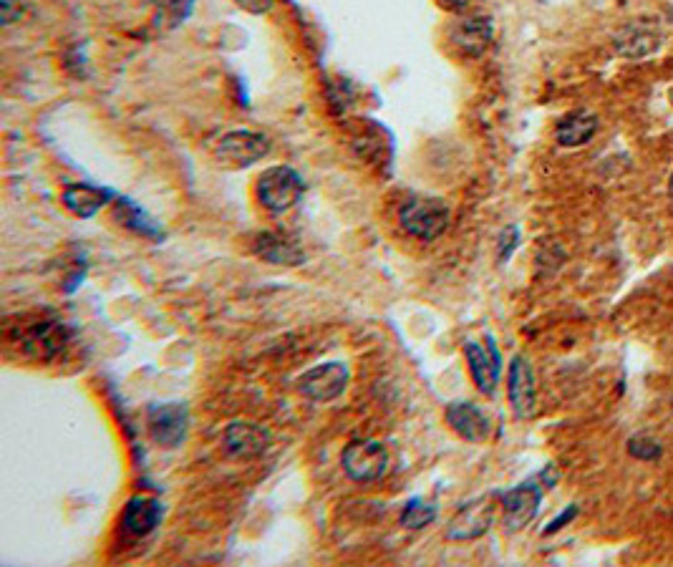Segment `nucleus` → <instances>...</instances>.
Returning <instances> with one entry per match:
<instances>
[{"label":"nucleus","mask_w":673,"mask_h":567,"mask_svg":"<svg viewBox=\"0 0 673 567\" xmlns=\"http://www.w3.org/2000/svg\"><path fill=\"white\" fill-rule=\"evenodd\" d=\"M661 46V33L653 23L646 21H633L628 26H623L621 31L613 36V48H616L618 56L631 58V61H641V58L651 56Z\"/></svg>","instance_id":"13"},{"label":"nucleus","mask_w":673,"mask_h":567,"mask_svg":"<svg viewBox=\"0 0 673 567\" xmlns=\"http://www.w3.org/2000/svg\"><path fill=\"white\" fill-rule=\"evenodd\" d=\"M507 394H510L512 411L517 419H530L537 406L535 373H532L530 361L525 356H515L510 363V378H507Z\"/></svg>","instance_id":"11"},{"label":"nucleus","mask_w":673,"mask_h":567,"mask_svg":"<svg viewBox=\"0 0 673 567\" xmlns=\"http://www.w3.org/2000/svg\"><path fill=\"white\" fill-rule=\"evenodd\" d=\"M447 421L462 439L472 441V444H482L489 439L492 431V421L489 416L479 409L472 401H454L447 406Z\"/></svg>","instance_id":"14"},{"label":"nucleus","mask_w":673,"mask_h":567,"mask_svg":"<svg viewBox=\"0 0 673 567\" xmlns=\"http://www.w3.org/2000/svg\"><path fill=\"white\" fill-rule=\"evenodd\" d=\"M671 21H673V8H671Z\"/></svg>","instance_id":"29"},{"label":"nucleus","mask_w":673,"mask_h":567,"mask_svg":"<svg viewBox=\"0 0 673 567\" xmlns=\"http://www.w3.org/2000/svg\"><path fill=\"white\" fill-rule=\"evenodd\" d=\"M268 152L270 142L265 134L250 132V129H237V132H227L217 142L215 157L220 162L230 164V167H250V164L268 157Z\"/></svg>","instance_id":"8"},{"label":"nucleus","mask_w":673,"mask_h":567,"mask_svg":"<svg viewBox=\"0 0 673 567\" xmlns=\"http://www.w3.org/2000/svg\"><path fill=\"white\" fill-rule=\"evenodd\" d=\"M147 426L154 444H159L164 449H177L187 439L190 411H187L185 404L152 406L147 416Z\"/></svg>","instance_id":"7"},{"label":"nucleus","mask_w":673,"mask_h":567,"mask_svg":"<svg viewBox=\"0 0 673 567\" xmlns=\"http://www.w3.org/2000/svg\"><path fill=\"white\" fill-rule=\"evenodd\" d=\"M348 381H351V371L346 363L331 361L305 371L298 378V391L316 404H328L348 389Z\"/></svg>","instance_id":"5"},{"label":"nucleus","mask_w":673,"mask_h":567,"mask_svg":"<svg viewBox=\"0 0 673 567\" xmlns=\"http://www.w3.org/2000/svg\"><path fill=\"white\" fill-rule=\"evenodd\" d=\"M444 8H449V11H464V8L472 3V0H439Z\"/></svg>","instance_id":"26"},{"label":"nucleus","mask_w":673,"mask_h":567,"mask_svg":"<svg viewBox=\"0 0 673 567\" xmlns=\"http://www.w3.org/2000/svg\"><path fill=\"white\" fill-rule=\"evenodd\" d=\"M270 431L253 421H232L222 434L225 452L235 459H255L270 447Z\"/></svg>","instance_id":"10"},{"label":"nucleus","mask_w":673,"mask_h":567,"mask_svg":"<svg viewBox=\"0 0 673 567\" xmlns=\"http://www.w3.org/2000/svg\"><path fill=\"white\" fill-rule=\"evenodd\" d=\"M434 520H437V507L419 497L409 499V504H406L404 512H401V525H404L406 530H424V527L432 525Z\"/></svg>","instance_id":"21"},{"label":"nucleus","mask_w":673,"mask_h":567,"mask_svg":"<svg viewBox=\"0 0 673 567\" xmlns=\"http://www.w3.org/2000/svg\"><path fill=\"white\" fill-rule=\"evenodd\" d=\"M540 504L542 487L537 484V479L517 484L515 489L505 492V497H502V527H505L507 535L525 530L540 512Z\"/></svg>","instance_id":"6"},{"label":"nucleus","mask_w":673,"mask_h":567,"mask_svg":"<svg viewBox=\"0 0 673 567\" xmlns=\"http://www.w3.org/2000/svg\"><path fill=\"white\" fill-rule=\"evenodd\" d=\"M492 36H495V31H492V21L482 16L464 18V21L454 23V28H452L454 46H457L462 53H467V56H474V58L482 56V53L487 51L489 43H492Z\"/></svg>","instance_id":"16"},{"label":"nucleus","mask_w":673,"mask_h":567,"mask_svg":"<svg viewBox=\"0 0 673 567\" xmlns=\"http://www.w3.org/2000/svg\"><path fill=\"white\" fill-rule=\"evenodd\" d=\"M343 472L353 479V482L369 484L379 482L389 474V452L381 441L376 439H356L343 449Z\"/></svg>","instance_id":"1"},{"label":"nucleus","mask_w":673,"mask_h":567,"mask_svg":"<svg viewBox=\"0 0 673 567\" xmlns=\"http://www.w3.org/2000/svg\"><path fill=\"white\" fill-rule=\"evenodd\" d=\"M111 197H114L111 189L94 187V184H69V187L64 189L66 210L74 212V215L81 217V220L94 217L96 212H99L101 207L111 200Z\"/></svg>","instance_id":"17"},{"label":"nucleus","mask_w":673,"mask_h":567,"mask_svg":"<svg viewBox=\"0 0 673 567\" xmlns=\"http://www.w3.org/2000/svg\"><path fill=\"white\" fill-rule=\"evenodd\" d=\"M116 217H119L124 225L132 227L134 232H139V235H144V237H159V235H162V232H159V227L154 225V222L149 220V217L144 215V212L139 210V207L134 205L132 200L116 202Z\"/></svg>","instance_id":"20"},{"label":"nucleus","mask_w":673,"mask_h":567,"mask_svg":"<svg viewBox=\"0 0 673 567\" xmlns=\"http://www.w3.org/2000/svg\"><path fill=\"white\" fill-rule=\"evenodd\" d=\"M628 454L641 462H658L663 457V447L653 436L636 434L633 439H628Z\"/></svg>","instance_id":"22"},{"label":"nucleus","mask_w":673,"mask_h":567,"mask_svg":"<svg viewBox=\"0 0 673 567\" xmlns=\"http://www.w3.org/2000/svg\"><path fill=\"white\" fill-rule=\"evenodd\" d=\"M668 195H671V200H673V172H671V179H668Z\"/></svg>","instance_id":"27"},{"label":"nucleus","mask_w":673,"mask_h":567,"mask_svg":"<svg viewBox=\"0 0 673 567\" xmlns=\"http://www.w3.org/2000/svg\"><path fill=\"white\" fill-rule=\"evenodd\" d=\"M517 242H520V230H517V227H507L500 237V260L510 258L512 250L517 247Z\"/></svg>","instance_id":"23"},{"label":"nucleus","mask_w":673,"mask_h":567,"mask_svg":"<svg viewBox=\"0 0 673 567\" xmlns=\"http://www.w3.org/2000/svg\"><path fill=\"white\" fill-rule=\"evenodd\" d=\"M162 502L147 494H137L127 502L124 507V515H121V525L129 535L134 537H147L157 530V525L162 522Z\"/></svg>","instance_id":"15"},{"label":"nucleus","mask_w":673,"mask_h":567,"mask_svg":"<svg viewBox=\"0 0 673 567\" xmlns=\"http://www.w3.org/2000/svg\"><path fill=\"white\" fill-rule=\"evenodd\" d=\"M258 255L263 260L273 265H298L303 263V252L295 247V242H288L283 235H275V232H265L258 237V245H255Z\"/></svg>","instance_id":"19"},{"label":"nucleus","mask_w":673,"mask_h":567,"mask_svg":"<svg viewBox=\"0 0 673 567\" xmlns=\"http://www.w3.org/2000/svg\"><path fill=\"white\" fill-rule=\"evenodd\" d=\"M495 520V507L487 497H479L474 502L464 504L462 510L452 517L447 527L449 540H477L492 527Z\"/></svg>","instance_id":"12"},{"label":"nucleus","mask_w":673,"mask_h":567,"mask_svg":"<svg viewBox=\"0 0 673 567\" xmlns=\"http://www.w3.org/2000/svg\"><path fill=\"white\" fill-rule=\"evenodd\" d=\"M671 104H673V89H671Z\"/></svg>","instance_id":"28"},{"label":"nucleus","mask_w":673,"mask_h":567,"mask_svg":"<svg viewBox=\"0 0 673 567\" xmlns=\"http://www.w3.org/2000/svg\"><path fill=\"white\" fill-rule=\"evenodd\" d=\"M598 132V116L588 109H578L573 114L565 116L563 121H558V129H555V139H558L560 147H583Z\"/></svg>","instance_id":"18"},{"label":"nucleus","mask_w":673,"mask_h":567,"mask_svg":"<svg viewBox=\"0 0 673 567\" xmlns=\"http://www.w3.org/2000/svg\"><path fill=\"white\" fill-rule=\"evenodd\" d=\"M235 3L242 11L253 13V16H263V13H268L273 8L275 0H235Z\"/></svg>","instance_id":"25"},{"label":"nucleus","mask_w":673,"mask_h":567,"mask_svg":"<svg viewBox=\"0 0 673 567\" xmlns=\"http://www.w3.org/2000/svg\"><path fill=\"white\" fill-rule=\"evenodd\" d=\"M464 356H467L469 373H472L477 389L487 396L495 394L502 373V356L500 351H497L495 341L487 338L484 346H479V343L474 341H467L464 343Z\"/></svg>","instance_id":"9"},{"label":"nucleus","mask_w":673,"mask_h":567,"mask_svg":"<svg viewBox=\"0 0 673 567\" xmlns=\"http://www.w3.org/2000/svg\"><path fill=\"white\" fill-rule=\"evenodd\" d=\"M18 348L31 361H53L64 353L69 343V328L61 321H36L18 331Z\"/></svg>","instance_id":"4"},{"label":"nucleus","mask_w":673,"mask_h":567,"mask_svg":"<svg viewBox=\"0 0 673 567\" xmlns=\"http://www.w3.org/2000/svg\"><path fill=\"white\" fill-rule=\"evenodd\" d=\"M575 515H578V507H575V504H573V507H568V510H565L563 515L555 517V520L550 522V525H547L545 530H542V535H555V532H560L565 525H568V522L575 520Z\"/></svg>","instance_id":"24"},{"label":"nucleus","mask_w":673,"mask_h":567,"mask_svg":"<svg viewBox=\"0 0 673 567\" xmlns=\"http://www.w3.org/2000/svg\"><path fill=\"white\" fill-rule=\"evenodd\" d=\"M401 227L421 242H434L449 227V207L439 197H419L401 210Z\"/></svg>","instance_id":"2"},{"label":"nucleus","mask_w":673,"mask_h":567,"mask_svg":"<svg viewBox=\"0 0 673 567\" xmlns=\"http://www.w3.org/2000/svg\"><path fill=\"white\" fill-rule=\"evenodd\" d=\"M303 192L305 182L293 167H270L258 177V200L270 212H288Z\"/></svg>","instance_id":"3"}]
</instances>
